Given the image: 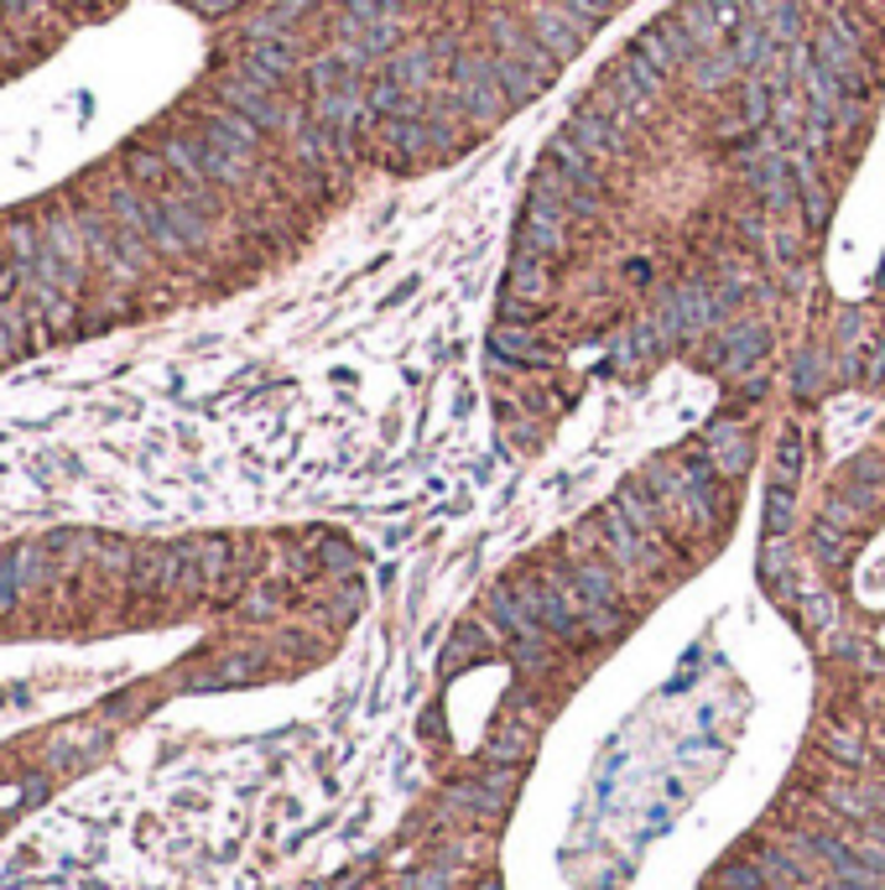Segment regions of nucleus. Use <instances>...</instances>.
I'll return each instance as SVG.
<instances>
[{"label":"nucleus","instance_id":"1","mask_svg":"<svg viewBox=\"0 0 885 890\" xmlns=\"http://www.w3.org/2000/svg\"><path fill=\"white\" fill-rule=\"evenodd\" d=\"M224 104H230V110H240L245 121H256L261 131H272V125H287V110L276 104L272 89H266V84H251L245 73L224 84Z\"/></svg>","mask_w":885,"mask_h":890},{"label":"nucleus","instance_id":"2","mask_svg":"<svg viewBox=\"0 0 885 890\" xmlns=\"http://www.w3.org/2000/svg\"><path fill=\"white\" fill-rule=\"evenodd\" d=\"M0 245H6V256L17 260L21 272L32 276L37 256H42V235L32 229V219H21V214H11V219L0 224Z\"/></svg>","mask_w":885,"mask_h":890},{"label":"nucleus","instance_id":"3","mask_svg":"<svg viewBox=\"0 0 885 890\" xmlns=\"http://www.w3.org/2000/svg\"><path fill=\"white\" fill-rule=\"evenodd\" d=\"M125 172L136 177L141 188H162V183H167V156L146 152V146H131V152H125Z\"/></svg>","mask_w":885,"mask_h":890},{"label":"nucleus","instance_id":"5","mask_svg":"<svg viewBox=\"0 0 885 890\" xmlns=\"http://www.w3.org/2000/svg\"><path fill=\"white\" fill-rule=\"evenodd\" d=\"M73 6H100V0H73Z\"/></svg>","mask_w":885,"mask_h":890},{"label":"nucleus","instance_id":"4","mask_svg":"<svg viewBox=\"0 0 885 890\" xmlns=\"http://www.w3.org/2000/svg\"><path fill=\"white\" fill-rule=\"evenodd\" d=\"M537 37H542V42H552V52H573V48H579V37H573V27H568L562 17H542V21H537Z\"/></svg>","mask_w":885,"mask_h":890}]
</instances>
